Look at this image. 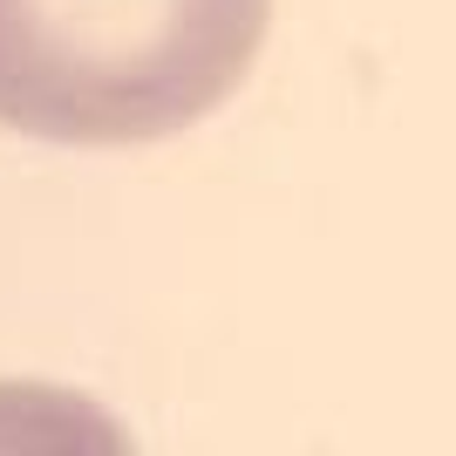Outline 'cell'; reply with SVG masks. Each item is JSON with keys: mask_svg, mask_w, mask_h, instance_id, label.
Wrapping results in <instances>:
<instances>
[{"mask_svg": "<svg viewBox=\"0 0 456 456\" xmlns=\"http://www.w3.org/2000/svg\"><path fill=\"white\" fill-rule=\"evenodd\" d=\"M273 0H0V123L41 143H157L225 102Z\"/></svg>", "mask_w": 456, "mask_h": 456, "instance_id": "1", "label": "cell"}]
</instances>
